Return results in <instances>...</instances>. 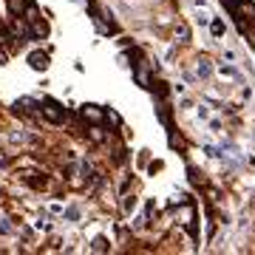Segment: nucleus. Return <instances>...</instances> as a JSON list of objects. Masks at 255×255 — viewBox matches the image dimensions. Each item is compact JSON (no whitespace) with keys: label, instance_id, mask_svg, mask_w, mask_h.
Returning a JSON list of instances; mask_svg holds the SVG:
<instances>
[{"label":"nucleus","instance_id":"12","mask_svg":"<svg viewBox=\"0 0 255 255\" xmlns=\"http://www.w3.org/2000/svg\"><path fill=\"white\" fill-rule=\"evenodd\" d=\"M34 227L40 230V233H48V230H51V221H48L46 216H43V219H37V221H34Z\"/></svg>","mask_w":255,"mask_h":255},{"label":"nucleus","instance_id":"8","mask_svg":"<svg viewBox=\"0 0 255 255\" xmlns=\"http://www.w3.org/2000/svg\"><path fill=\"white\" fill-rule=\"evenodd\" d=\"M219 74H221V77H227V80H241V74H238L230 63H221L219 65Z\"/></svg>","mask_w":255,"mask_h":255},{"label":"nucleus","instance_id":"17","mask_svg":"<svg viewBox=\"0 0 255 255\" xmlns=\"http://www.w3.org/2000/svg\"><path fill=\"white\" fill-rule=\"evenodd\" d=\"M91 139H94V142H102V139H105V133H102L100 128H91Z\"/></svg>","mask_w":255,"mask_h":255},{"label":"nucleus","instance_id":"4","mask_svg":"<svg viewBox=\"0 0 255 255\" xmlns=\"http://www.w3.org/2000/svg\"><path fill=\"white\" fill-rule=\"evenodd\" d=\"M82 117L88 119V122H94V125H100L102 119H105V111H100L97 105H82Z\"/></svg>","mask_w":255,"mask_h":255},{"label":"nucleus","instance_id":"13","mask_svg":"<svg viewBox=\"0 0 255 255\" xmlns=\"http://www.w3.org/2000/svg\"><path fill=\"white\" fill-rule=\"evenodd\" d=\"M105 250H108V241H105V238H94V253H105Z\"/></svg>","mask_w":255,"mask_h":255},{"label":"nucleus","instance_id":"7","mask_svg":"<svg viewBox=\"0 0 255 255\" xmlns=\"http://www.w3.org/2000/svg\"><path fill=\"white\" fill-rule=\"evenodd\" d=\"M238 31H241V34H244L247 40H250V46L255 48V20L250 23V26H247L244 20H238Z\"/></svg>","mask_w":255,"mask_h":255},{"label":"nucleus","instance_id":"9","mask_svg":"<svg viewBox=\"0 0 255 255\" xmlns=\"http://www.w3.org/2000/svg\"><path fill=\"white\" fill-rule=\"evenodd\" d=\"M196 74H199L201 80H207L210 74H213V65H210V60H199V65H196Z\"/></svg>","mask_w":255,"mask_h":255},{"label":"nucleus","instance_id":"5","mask_svg":"<svg viewBox=\"0 0 255 255\" xmlns=\"http://www.w3.org/2000/svg\"><path fill=\"white\" fill-rule=\"evenodd\" d=\"M238 20L241 17H250V20H255V3H250V0H241L238 3V14H236Z\"/></svg>","mask_w":255,"mask_h":255},{"label":"nucleus","instance_id":"10","mask_svg":"<svg viewBox=\"0 0 255 255\" xmlns=\"http://www.w3.org/2000/svg\"><path fill=\"white\" fill-rule=\"evenodd\" d=\"M210 31H213V37H224V23H221V17H213L210 20Z\"/></svg>","mask_w":255,"mask_h":255},{"label":"nucleus","instance_id":"1","mask_svg":"<svg viewBox=\"0 0 255 255\" xmlns=\"http://www.w3.org/2000/svg\"><path fill=\"white\" fill-rule=\"evenodd\" d=\"M40 108H43V114H46V119H48V122H54V125L65 122V111L60 108V105H57L54 100H46L43 105H40Z\"/></svg>","mask_w":255,"mask_h":255},{"label":"nucleus","instance_id":"14","mask_svg":"<svg viewBox=\"0 0 255 255\" xmlns=\"http://www.w3.org/2000/svg\"><path fill=\"white\" fill-rule=\"evenodd\" d=\"M176 34H179V43H187V37H190V28H187V26H179V28H176Z\"/></svg>","mask_w":255,"mask_h":255},{"label":"nucleus","instance_id":"11","mask_svg":"<svg viewBox=\"0 0 255 255\" xmlns=\"http://www.w3.org/2000/svg\"><path fill=\"white\" fill-rule=\"evenodd\" d=\"M210 20H213V14H210L204 6H199V11H196V23H199V26H210Z\"/></svg>","mask_w":255,"mask_h":255},{"label":"nucleus","instance_id":"6","mask_svg":"<svg viewBox=\"0 0 255 255\" xmlns=\"http://www.w3.org/2000/svg\"><path fill=\"white\" fill-rule=\"evenodd\" d=\"M48 34V26L43 23V20L37 17L34 23H31V28H28V37H34V40H40V37H46Z\"/></svg>","mask_w":255,"mask_h":255},{"label":"nucleus","instance_id":"3","mask_svg":"<svg viewBox=\"0 0 255 255\" xmlns=\"http://www.w3.org/2000/svg\"><path fill=\"white\" fill-rule=\"evenodd\" d=\"M28 65H31L34 71H46L48 68V54L46 51H31V54H28Z\"/></svg>","mask_w":255,"mask_h":255},{"label":"nucleus","instance_id":"16","mask_svg":"<svg viewBox=\"0 0 255 255\" xmlns=\"http://www.w3.org/2000/svg\"><path fill=\"white\" fill-rule=\"evenodd\" d=\"M105 119H108V122H114V125H119V122H122L117 111H108V114H105Z\"/></svg>","mask_w":255,"mask_h":255},{"label":"nucleus","instance_id":"15","mask_svg":"<svg viewBox=\"0 0 255 255\" xmlns=\"http://www.w3.org/2000/svg\"><path fill=\"white\" fill-rule=\"evenodd\" d=\"M9 9H11V14H20V9H23V0H9Z\"/></svg>","mask_w":255,"mask_h":255},{"label":"nucleus","instance_id":"2","mask_svg":"<svg viewBox=\"0 0 255 255\" xmlns=\"http://www.w3.org/2000/svg\"><path fill=\"white\" fill-rule=\"evenodd\" d=\"M133 80H136L142 88H153V80H150V71H147L145 60H142V63H136V68H133Z\"/></svg>","mask_w":255,"mask_h":255}]
</instances>
